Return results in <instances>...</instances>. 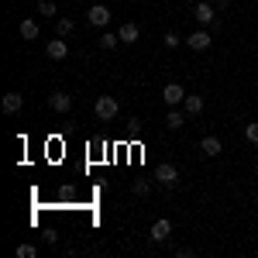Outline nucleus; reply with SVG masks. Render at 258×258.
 I'll return each mask as SVG.
<instances>
[{"label": "nucleus", "mask_w": 258, "mask_h": 258, "mask_svg": "<svg viewBox=\"0 0 258 258\" xmlns=\"http://www.w3.org/2000/svg\"><path fill=\"white\" fill-rule=\"evenodd\" d=\"M117 110H120V103L114 97H107V93L93 103V114H97L100 120H114V117H117Z\"/></svg>", "instance_id": "nucleus-1"}, {"label": "nucleus", "mask_w": 258, "mask_h": 258, "mask_svg": "<svg viewBox=\"0 0 258 258\" xmlns=\"http://www.w3.org/2000/svg\"><path fill=\"white\" fill-rule=\"evenodd\" d=\"M86 21L100 28V31H107V24H110V7H103V4H93L90 11H86Z\"/></svg>", "instance_id": "nucleus-2"}, {"label": "nucleus", "mask_w": 258, "mask_h": 258, "mask_svg": "<svg viewBox=\"0 0 258 258\" xmlns=\"http://www.w3.org/2000/svg\"><path fill=\"white\" fill-rule=\"evenodd\" d=\"M186 45H189L193 52H207V48L214 45V35H210L207 28H200V31H193V35H186Z\"/></svg>", "instance_id": "nucleus-3"}, {"label": "nucleus", "mask_w": 258, "mask_h": 258, "mask_svg": "<svg viewBox=\"0 0 258 258\" xmlns=\"http://www.w3.org/2000/svg\"><path fill=\"white\" fill-rule=\"evenodd\" d=\"M162 100H165L169 107H179V103L186 100V86H182V83H165V90H162Z\"/></svg>", "instance_id": "nucleus-4"}, {"label": "nucleus", "mask_w": 258, "mask_h": 258, "mask_svg": "<svg viewBox=\"0 0 258 258\" xmlns=\"http://www.w3.org/2000/svg\"><path fill=\"white\" fill-rule=\"evenodd\" d=\"M48 107H52L55 114H69V110H73V97L62 93V90H55V93H48Z\"/></svg>", "instance_id": "nucleus-5"}, {"label": "nucleus", "mask_w": 258, "mask_h": 258, "mask_svg": "<svg viewBox=\"0 0 258 258\" xmlns=\"http://www.w3.org/2000/svg\"><path fill=\"white\" fill-rule=\"evenodd\" d=\"M148 234H152V241H155V244H165V241L172 238V224H169L165 217H159L155 224H152V231H148Z\"/></svg>", "instance_id": "nucleus-6"}, {"label": "nucleus", "mask_w": 258, "mask_h": 258, "mask_svg": "<svg viewBox=\"0 0 258 258\" xmlns=\"http://www.w3.org/2000/svg\"><path fill=\"white\" fill-rule=\"evenodd\" d=\"M155 182H159V186H176V182H179V172H176V165H169V162H162L159 169H155Z\"/></svg>", "instance_id": "nucleus-7"}, {"label": "nucleus", "mask_w": 258, "mask_h": 258, "mask_svg": "<svg viewBox=\"0 0 258 258\" xmlns=\"http://www.w3.org/2000/svg\"><path fill=\"white\" fill-rule=\"evenodd\" d=\"M200 152H203V155H210V159H217L220 152H224V145H220L217 135H207V138L200 141Z\"/></svg>", "instance_id": "nucleus-8"}, {"label": "nucleus", "mask_w": 258, "mask_h": 258, "mask_svg": "<svg viewBox=\"0 0 258 258\" xmlns=\"http://www.w3.org/2000/svg\"><path fill=\"white\" fill-rule=\"evenodd\" d=\"M182 107H186V114H189V117H200V114L207 110V103H203V97H197V93H186V100H182Z\"/></svg>", "instance_id": "nucleus-9"}, {"label": "nucleus", "mask_w": 258, "mask_h": 258, "mask_svg": "<svg viewBox=\"0 0 258 258\" xmlns=\"http://www.w3.org/2000/svg\"><path fill=\"white\" fill-rule=\"evenodd\" d=\"M117 35H120V41H127V45H135L141 31H138V24H135V21H124V24L117 28Z\"/></svg>", "instance_id": "nucleus-10"}, {"label": "nucleus", "mask_w": 258, "mask_h": 258, "mask_svg": "<svg viewBox=\"0 0 258 258\" xmlns=\"http://www.w3.org/2000/svg\"><path fill=\"white\" fill-rule=\"evenodd\" d=\"M66 55H69V45H66V41H62V38H52V41H48V59L62 62V59H66Z\"/></svg>", "instance_id": "nucleus-11"}, {"label": "nucleus", "mask_w": 258, "mask_h": 258, "mask_svg": "<svg viewBox=\"0 0 258 258\" xmlns=\"http://www.w3.org/2000/svg\"><path fill=\"white\" fill-rule=\"evenodd\" d=\"M41 31H38V21H31V18H24L21 21V41H35Z\"/></svg>", "instance_id": "nucleus-12"}, {"label": "nucleus", "mask_w": 258, "mask_h": 258, "mask_svg": "<svg viewBox=\"0 0 258 258\" xmlns=\"http://www.w3.org/2000/svg\"><path fill=\"white\" fill-rule=\"evenodd\" d=\"M193 18H197L203 28L214 24V7H210V4H197V7H193Z\"/></svg>", "instance_id": "nucleus-13"}, {"label": "nucleus", "mask_w": 258, "mask_h": 258, "mask_svg": "<svg viewBox=\"0 0 258 258\" xmlns=\"http://www.w3.org/2000/svg\"><path fill=\"white\" fill-rule=\"evenodd\" d=\"M24 107V97L21 93H4V114H18Z\"/></svg>", "instance_id": "nucleus-14"}, {"label": "nucleus", "mask_w": 258, "mask_h": 258, "mask_svg": "<svg viewBox=\"0 0 258 258\" xmlns=\"http://www.w3.org/2000/svg\"><path fill=\"white\" fill-rule=\"evenodd\" d=\"M182 124H186V114H182V110H176V107H172V110H169V114H165V127H172V131H179V127H182Z\"/></svg>", "instance_id": "nucleus-15"}, {"label": "nucleus", "mask_w": 258, "mask_h": 258, "mask_svg": "<svg viewBox=\"0 0 258 258\" xmlns=\"http://www.w3.org/2000/svg\"><path fill=\"white\" fill-rule=\"evenodd\" d=\"M117 41H120L117 31H103V35H100V48H107V52H110V48H114Z\"/></svg>", "instance_id": "nucleus-16"}, {"label": "nucleus", "mask_w": 258, "mask_h": 258, "mask_svg": "<svg viewBox=\"0 0 258 258\" xmlns=\"http://www.w3.org/2000/svg\"><path fill=\"white\" fill-rule=\"evenodd\" d=\"M73 28H76V24H73L69 18H59V21H55V35H59V38H66V35H73Z\"/></svg>", "instance_id": "nucleus-17"}, {"label": "nucleus", "mask_w": 258, "mask_h": 258, "mask_svg": "<svg viewBox=\"0 0 258 258\" xmlns=\"http://www.w3.org/2000/svg\"><path fill=\"white\" fill-rule=\"evenodd\" d=\"M55 11H59V7H55L52 0H38V14L41 18H55Z\"/></svg>", "instance_id": "nucleus-18"}, {"label": "nucleus", "mask_w": 258, "mask_h": 258, "mask_svg": "<svg viewBox=\"0 0 258 258\" xmlns=\"http://www.w3.org/2000/svg\"><path fill=\"white\" fill-rule=\"evenodd\" d=\"M135 193H138V197H148V193H152V179H135Z\"/></svg>", "instance_id": "nucleus-19"}, {"label": "nucleus", "mask_w": 258, "mask_h": 258, "mask_svg": "<svg viewBox=\"0 0 258 258\" xmlns=\"http://www.w3.org/2000/svg\"><path fill=\"white\" fill-rule=\"evenodd\" d=\"M244 138L251 141V145H258V120H251V124L244 127Z\"/></svg>", "instance_id": "nucleus-20"}, {"label": "nucleus", "mask_w": 258, "mask_h": 258, "mask_svg": "<svg viewBox=\"0 0 258 258\" xmlns=\"http://www.w3.org/2000/svg\"><path fill=\"white\" fill-rule=\"evenodd\" d=\"M38 251H35V244H18V258H35Z\"/></svg>", "instance_id": "nucleus-21"}, {"label": "nucleus", "mask_w": 258, "mask_h": 258, "mask_svg": "<svg viewBox=\"0 0 258 258\" xmlns=\"http://www.w3.org/2000/svg\"><path fill=\"white\" fill-rule=\"evenodd\" d=\"M179 45H182V38H179L176 31H169V35H165V48H179Z\"/></svg>", "instance_id": "nucleus-22"}, {"label": "nucleus", "mask_w": 258, "mask_h": 258, "mask_svg": "<svg viewBox=\"0 0 258 258\" xmlns=\"http://www.w3.org/2000/svg\"><path fill=\"white\" fill-rule=\"evenodd\" d=\"M41 238L52 244V241H59V231H55V227H45V231H41Z\"/></svg>", "instance_id": "nucleus-23"}, {"label": "nucleus", "mask_w": 258, "mask_h": 258, "mask_svg": "<svg viewBox=\"0 0 258 258\" xmlns=\"http://www.w3.org/2000/svg\"><path fill=\"white\" fill-rule=\"evenodd\" d=\"M59 197H62V200H66V203H69V200L76 197V189H73V186H62V189H59Z\"/></svg>", "instance_id": "nucleus-24"}, {"label": "nucleus", "mask_w": 258, "mask_h": 258, "mask_svg": "<svg viewBox=\"0 0 258 258\" xmlns=\"http://www.w3.org/2000/svg\"><path fill=\"white\" fill-rule=\"evenodd\" d=\"M255 172H258V162H255Z\"/></svg>", "instance_id": "nucleus-25"}]
</instances>
